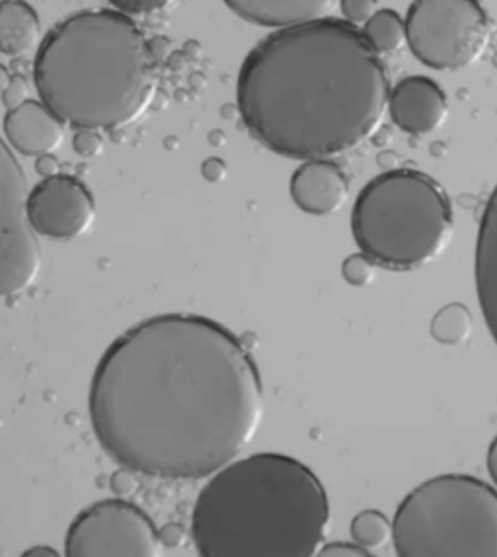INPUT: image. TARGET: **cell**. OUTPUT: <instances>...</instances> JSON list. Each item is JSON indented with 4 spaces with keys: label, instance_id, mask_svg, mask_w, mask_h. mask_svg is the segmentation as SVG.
Listing matches in <instances>:
<instances>
[{
    "label": "cell",
    "instance_id": "obj_1",
    "mask_svg": "<svg viewBox=\"0 0 497 557\" xmlns=\"http://www.w3.org/2000/svg\"><path fill=\"white\" fill-rule=\"evenodd\" d=\"M261 373L239 336L200 315L152 317L101 356L90 418L128 472L199 480L227 467L259 430Z\"/></svg>",
    "mask_w": 497,
    "mask_h": 557
},
{
    "label": "cell",
    "instance_id": "obj_2",
    "mask_svg": "<svg viewBox=\"0 0 497 557\" xmlns=\"http://www.w3.org/2000/svg\"><path fill=\"white\" fill-rule=\"evenodd\" d=\"M380 53L346 20L282 27L245 57L237 108L271 152L319 160L362 145L389 108Z\"/></svg>",
    "mask_w": 497,
    "mask_h": 557
},
{
    "label": "cell",
    "instance_id": "obj_3",
    "mask_svg": "<svg viewBox=\"0 0 497 557\" xmlns=\"http://www.w3.org/2000/svg\"><path fill=\"white\" fill-rule=\"evenodd\" d=\"M331 504L303 462L261 453L210 478L192 509L202 557H311L325 542Z\"/></svg>",
    "mask_w": 497,
    "mask_h": 557
},
{
    "label": "cell",
    "instance_id": "obj_4",
    "mask_svg": "<svg viewBox=\"0 0 497 557\" xmlns=\"http://www.w3.org/2000/svg\"><path fill=\"white\" fill-rule=\"evenodd\" d=\"M158 59L142 29L117 10H84L41 41L39 99L66 125L115 131L142 117L158 90Z\"/></svg>",
    "mask_w": 497,
    "mask_h": 557
},
{
    "label": "cell",
    "instance_id": "obj_5",
    "mask_svg": "<svg viewBox=\"0 0 497 557\" xmlns=\"http://www.w3.org/2000/svg\"><path fill=\"white\" fill-rule=\"evenodd\" d=\"M451 230L449 197L422 171H385L353 205L356 245L383 269L424 267L444 251Z\"/></svg>",
    "mask_w": 497,
    "mask_h": 557
},
{
    "label": "cell",
    "instance_id": "obj_6",
    "mask_svg": "<svg viewBox=\"0 0 497 557\" xmlns=\"http://www.w3.org/2000/svg\"><path fill=\"white\" fill-rule=\"evenodd\" d=\"M400 557H497V492L479 478H432L402 499L393 519Z\"/></svg>",
    "mask_w": 497,
    "mask_h": 557
},
{
    "label": "cell",
    "instance_id": "obj_7",
    "mask_svg": "<svg viewBox=\"0 0 497 557\" xmlns=\"http://www.w3.org/2000/svg\"><path fill=\"white\" fill-rule=\"evenodd\" d=\"M492 37L480 0H414L407 14V46L434 71H459L476 63Z\"/></svg>",
    "mask_w": 497,
    "mask_h": 557
},
{
    "label": "cell",
    "instance_id": "obj_8",
    "mask_svg": "<svg viewBox=\"0 0 497 557\" xmlns=\"http://www.w3.org/2000/svg\"><path fill=\"white\" fill-rule=\"evenodd\" d=\"M162 536L136 505L109 499L82 512L71 524L64 554L69 557H156Z\"/></svg>",
    "mask_w": 497,
    "mask_h": 557
},
{
    "label": "cell",
    "instance_id": "obj_9",
    "mask_svg": "<svg viewBox=\"0 0 497 557\" xmlns=\"http://www.w3.org/2000/svg\"><path fill=\"white\" fill-rule=\"evenodd\" d=\"M27 180L0 140V297L16 296L37 276L41 251L27 220Z\"/></svg>",
    "mask_w": 497,
    "mask_h": 557
},
{
    "label": "cell",
    "instance_id": "obj_10",
    "mask_svg": "<svg viewBox=\"0 0 497 557\" xmlns=\"http://www.w3.org/2000/svg\"><path fill=\"white\" fill-rule=\"evenodd\" d=\"M27 220L49 239H74L86 234L96 218L90 189L76 177L57 173L27 193Z\"/></svg>",
    "mask_w": 497,
    "mask_h": 557
},
{
    "label": "cell",
    "instance_id": "obj_11",
    "mask_svg": "<svg viewBox=\"0 0 497 557\" xmlns=\"http://www.w3.org/2000/svg\"><path fill=\"white\" fill-rule=\"evenodd\" d=\"M393 123L408 135H425L444 125L447 96L437 82L427 76H408L389 94Z\"/></svg>",
    "mask_w": 497,
    "mask_h": 557
},
{
    "label": "cell",
    "instance_id": "obj_12",
    "mask_svg": "<svg viewBox=\"0 0 497 557\" xmlns=\"http://www.w3.org/2000/svg\"><path fill=\"white\" fill-rule=\"evenodd\" d=\"M289 193L299 210L311 216L335 214L350 195V183L340 165L328 160H308L299 168L291 183Z\"/></svg>",
    "mask_w": 497,
    "mask_h": 557
},
{
    "label": "cell",
    "instance_id": "obj_13",
    "mask_svg": "<svg viewBox=\"0 0 497 557\" xmlns=\"http://www.w3.org/2000/svg\"><path fill=\"white\" fill-rule=\"evenodd\" d=\"M63 125V121L44 101L26 99L18 108L10 109L4 119V135L14 150L29 158H39L61 146Z\"/></svg>",
    "mask_w": 497,
    "mask_h": 557
},
{
    "label": "cell",
    "instance_id": "obj_14",
    "mask_svg": "<svg viewBox=\"0 0 497 557\" xmlns=\"http://www.w3.org/2000/svg\"><path fill=\"white\" fill-rule=\"evenodd\" d=\"M474 278L482 313L488 324L489 334L497 344V185L489 195L480 220Z\"/></svg>",
    "mask_w": 497,
    "mask_h": 557
},
{
    "label": "cell",
    "instance_id": "obj_15",
    "mask_svg": "<svg viewBox=\"0 0 497 557\" xmlns=\"http://www.w3.org/2000/svg\"><path fill=\"white\" fill-rule=\"evenodd\" d=\"M239 18L262 27H289L323 18L335 0H224Z\"/></svg>",
    "mask_w": 497,
    "mask_h": 557
},
{
    "label": "cell",
    "instance_id": "obj_16",
    "mask_svg": "<svg viewBox=\"0 0 497 557\" xmlns=\"http://www.w3.org/2000/svg\"><path fill=\"white\" fill-rule=\"evenodd\" d=\"M41 22L24 0H0V53L18 57L39 41Z\"/></svg>",
    "mask_w": 497,
    "mask_h": 557
},
{
    "label": "cell",
    "instance_id": "obj_17",
    "mask_svg": "<svg viewBox=\"0 0 497 557\" xmlns=\"http://www.w3.org/2000/svg\"><path fill=\"white\" fill-rule=\"evenodd\" d=\"M363 36L375 53H395L407 46V20L395 10H377L365 22Z\"/></svg>",
    "mask_w": 497,
    "mask_h": 557
},
{
    "label": "cell",
    "instance_id": "obj_18",
    "mask_svg": "<svg viewBox=\"0 0 497 557\" xmlns=\"http://www.w3.org/2000/svg\"><path fill=\"white\" fill-rule=\"evenodd\" d=\"M472 326H474V319L469 307L462 304H449L435 313L430 324V334L439 344L457 346L471 336Z\"/></svg>",
    "mask_w": 497,
    "mask_h": 557
},
{
    "label": "cell",
    "instance_id": "obj_19",
    "mask_svg": "<svg viewBox=\"0 0 497 557\" xmlns=\"http://www.w3.org/2000/svg\"><path fill=\"white\" fill-rule=\"evenodd\" d=\"M352 540L365 549L383 548L393 542V522L385 517V512L377 509H365L358 512L350 524Z\"/></svg>",
    "mask_w": 497,
    "mask_h": 557
},
{
    "label": "cell",
    "instance_id": "obj_20",
    "mask_svg": "<svg viewBox=\"0 0 497 557\" xmlns=\"http://www.w3.org/2000/svg\"><path fill=\"white\" fill-rule=\"evenodd\" d=\"M375 276V262L371 261L365 252L350 255L343 262V278L356 288H363L373 282Z\"/></svg>",
    "mask_w": 497,
    "mask_h": 557
},
{
    "label": "cell",
    "instance_id": "obj_21",
    "mask_svg": "<svg viewBox=\"0 0 497 557\" xmlns=\"http://www.w3.org/2000/svg\"><path fill=\"white\" fill-rule=\"evenodd\" d=\"M173 0H109L113 10L127 16H148L160 10L167 9Z\"/></svg>",
    "mask_w": 497,
    "mask_h": 557
},
{
    "label": "cell",
    "instance_id": "obj_22",
    "mask_svg": "<svg viewBox=\"0 0 497 557\" xmlns=\"http://www.w3.org/2000/svg\"><path fill=\"white\" fill-rule=\"evenodd\" d=\"M340 12L350 24H365L377 12V0H340Z\"/></svg>",
    "mask_w": 497,
    "mask_h": 557
},
{
    "label": "cell",
    "instance_id": "obj_23",
    "mask_svg": "<svg viewBox=\"0 0 497 557\" xmlns=\"http://www.w3.org/2000/svg\"><path fill=\"white\" fill-rule=\"evenodd\" d=\"M74 152L82 158H94L101 152L103 140H101L100 131L94 128H78L73 140Z\"/></svg>",
    "mask_w": 497,
    "mask_h": 557
},
{
    "label": "cell",
    "instance_id": "obj_24",
    "mask_svg": "<svg viewBox=\"0 0 497 557\" xmlns=\"http://www.w3.org/2000/svg\"><path fill=\"white\" fill-rule=\"evenodd\" d=\"M319 556L323 557H370V549L362 548L356 542H333L325 544V548L319 549Z\"/></svg>",
    "mask_w": 497,
    "mask_h": 557
},
{
    "label": "cell",
    "instance_id": "obj_25",
    "mask_svg": "<svg viewBox=\"0 0 497 557\" xmlns=\"http://www.w3.org/2000/svg\"><path fill=\"white\" fill-rule=\"evenodd\" d=\"M26 81L20 74H16V76H12L9 88L2 94V101H4V106L9 109L18 108V106L26 101Z\"/></svg>",
    "mask_w": 497,
    "mask_h": 557
},
{
    "label": "cell",
    "instance_id": "obj_26",
    "mask_svg": "<svg viewBox=\"0 0 497 557\" xmlns=\"http://www.w3.org/2000/svg\"><path fill=\"white\" fill-rule=\"evenodd\" d=\"M36 170L47 180V177H53L59 173V162L54 160L51 153H44V156L37 158Z\"/></svg>",
    "mask_w": 497,
    "mask_h": 557
},
{
    "label": "cell",
    "instance_id": "obj_27",
    "mask_svg": "<svg viewBox=\"0 0 497 557\" xmlns=\"http://www.w3.org/2000/svg\"><path fill=\"white\" fill-rule=\"evenodd\" d=\"M486 465H488L489 478H492L497 485V437L492 441V445H489Z\"/></svg>",
    "mask_w": 497,
    "mask_h": 557
},
{
    "label": "cell",
    "instance_id": "obj_28",
    "mask_svg": "<svg viewBox=\"0 0 497 557\" xmlns=\"http://www.w3.org/2000/svg\"><path fill=\"white\" fill-rule=\"evenodd\" d=\"M24 556H27V557H37V556L54 557V556H57V552H54V549H49V548H34V549H27V552H24Z\"/></svg>",
    "mask_w": 497,
    "mask_h": 557
},
{
    "label": "cell",
    "instance_id": "obj_29",
    "mask_svg": "<svg viewBox=\"0 0 497 557\" xmlns=\"http://www.w3.org/2000/svg\"><path fill=\"white\" fill-rule=\"evenodd\" d=\"M10 81H12V76H10L9 71H7V66H2V64H0V94H4V91H7Z\"/></svg>",
    "mask_w": 497,
    "mask_h": 557
}]
</instances>
